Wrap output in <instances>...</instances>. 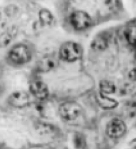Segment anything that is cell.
<instances>
[{"instance_id": "obj_1", "label": "cell", "mask_w": 136, "mask_h": 149, "mask_svg": "<svg viewBox=\"0 0 136 149\" xmlns=\"http://www.w3.org/2000/svg\"><path fill=\"white\" fill-rule=\"evenodd\" d=\"M35 49L32 44L22 41L14 44L9 48L6 56V61L12 67H22L33 59Z\"/></svg>"}, {"instance_id": "obj_2", "label": "cell", "mask_w": 136, "mask_h": 149, "mask_svg": "<svg viewBox=\"0 0 136 149\" xmlns=\"http://www.w3.org/2000/svg\"><path fill=\"white\" fill-rule=\"evenodd\" d=\"M58 54L60 61L71 63L77 61L81 58L83 49L78 42L72 40L66 41L61 43Z\"/></svg>"}, {"instance_id": "obj_3", "label": "cell", "mask_w": 136, "mask_h": 149, "mask_svg": "<svg viewBox=\"0 0 136 149\" xmlns=\"http://www.w3.org/2000/svg\"><path fill=\"white\" fill-rule=\"evenodd\" d=\"M58 113L60 118L66 123H71L77 121L83 114L82 106L77 102L67 101L60 105Z\"/></svg>"}, {"instance_id": "obj_4", "label": "cell", "mask_w": 136, "mask_h": 149, "mask_svg": "<svg viewBox=\"0 0 136 149\" xmlns=\"http://www.w3.org/2000/svg\"><path fill=\"white\" fill-rule=\"evenodd\" d=\"M68 19L70 26L75 30L78 31L88 28L92 24L90 15L82 10H74L70 14Z\"/></svg>"}, {"instance_id": "obj_5", "label": "cell", "mask_w": 136, "mask_h": 149, "mask_svg": "<svg viewBox=\"0 0 136 149\" xmlns=\"http://www.w3.org/2000/svg\"><path fill=\"white\" fill-rule=\"evenodd\" d=\"M60 61L58 53H47L42 56L37 61L36 70L39 73H49L58 68Z\"/></svg>"}, {"instance_id": "obj_6", "label": "cell", "mask_w": 136, "mask_h": 149, "mask_svg": "<svg viewBox=\"0 0 136 149\" xmlns=\"http://www.w3.org/2000/svg\"><path fill=\"white\" fill-rule=\"evenodd\" d=\"M127 126L125 122L119 118H112L106 124V133L112 139H117L122 137L126 133Z\"/></svg>"}, {"instance_id": "obj_7", "label": "cell", "mask_w": 136, "mask_h": 149, "mask_svg": "<svg viewBox=\"0 0 136 149\" xmlns=\"http://www.w3.org/2000/svg\"><path fill=\"white\" fill-rule=\"evenodd\" d=\"M8 103L15 109H21L31 104L30 94L25 91L18 90L10 94L7 99Z\"/></svg>"}, {"instance_id": "obj_8", "label": "cell", "mask_w": 136, "mask_h": 149, "mask_svg": "<svg viewBox=\"0 0 136 149\" xmlns=\"http://www.w3.org/2000/svg\"><path fill=\"white\" fill-rule=\"evenodd\" d=\"M28 89L30 94L41 101L46 100L50 94L47 84L43 80L38 78L34 79L29 83Z\"/></svg>"}, {"instance_id": "obj_9", "label": "cell", "mask_w": 136, "mask_h": 149, "mask_svg": "<svg viewBox=\"0 0 136 149\" xmlns=\"http://www.w3.org/2000/svg\"><path fill=\"white\" fill-rule=\"evenodd\" d=\"M38 19L41 26H47L52 23L54 19L53 14L48 8H42L38 13Z\"/></svg>"}, {"instance_id": "obj_10", "label": "cell", "mask_w": 136, "mask_h": 149, "mask_svg": "<svg viewBox=\"0 0 136 149\" xmlns=\"http://www.w3.org/2000/svg\"><path fill=\"white\" fill-rule=\"evenodd\" d=\"M122 110L125 117L129 119L134 118L136 117V102H130L126 104Z\"/></svg>"}, {"instance_id": "obj_11", "label": "cell", "mask_w": 136, "mask_h": 149, "mask_svg": "<svg viewBox=\"0 0 136 149\" xmlns=\"http://www.w3.org/2000/svg\"><path fill=\"white\" fill-rule=\"evenodd\" d=\"M100 104L103 109L106 110H111L114 109L117 105V102L112 99L107 98L101 95L100 97Z\"/></svg>"}, {"instance_id": "obj_12", "label": "cell", "mask_w": 136, "mask_h": 149, "mask_svg": "<svg viewBox=\"0 0 136 149\" xmlns=\"http://www.w3.org/2000/svg\"><path fill=\"white\" fill-rule=\"evenodd\" d=\"M74 146L77 149H84L86 146V141L85 138L83 134L80 133H76L74 135Z\"/></svg>"}, {"instance_id": "obj_13", "label": "cell", "mask_w": 136, "mask_h": 149, "mask_svg": "<svg viewBox=\"0 0 136 149\" xmlns=\"http://www.w3.org/2000/svg\"><path fill=\"white\" fill-rule=\"evenodd\" d=\"M130 146L133 149H136V138L133 139L130 143Z\"/></svg>"}, {"instance_id": "obj_14", "label": "cell", "mask_w": 136, "mask_h": 149, "mask_svg": "<svg viewBox=\"0 0 136 149\" xmlns=\"http://www.w3.org/2000/svg\"><path fill=\"white\" fill-rule=\"evenodd\" d=\"M134 126H135V129H136V120L135 122V124H134Z\"/></svg>"}]
</instances>
